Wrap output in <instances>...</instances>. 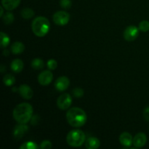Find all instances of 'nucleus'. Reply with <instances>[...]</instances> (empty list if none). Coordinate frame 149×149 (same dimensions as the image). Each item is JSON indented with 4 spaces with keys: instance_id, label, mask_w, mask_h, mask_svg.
<instances>
[{
    "instance_id": "obj_1",
    "label": "nucleus",
    "mask_w": 149,
    "mask_h": 149,
    "mask_svg": "<svg viewBox=\"0 0 149 149\" xmlns=\"http://www.w3.org/2000/svg\"><path fill=\"white\" fill-rule=\"evenodd\" d=\"M13 118L18 124H27L33 116V107L28 103H22L13 110Z\"/></svg>"
},
{
    "instance_id": "obj_2",
    "label": "nucleus",
    "mask_w": 149,
    "mask_h": 149,
    "mask_svg": "<svg viewBox=\"0 0 149 149\" xmlns=\"http://www.w3.org/2000/svg\"><path fill=\"white\" fill-rule=\"evenodd\" d=\"M68 123L74 127H80L85 125L87 116L83 109L78 107L70 109L66 113Z\"/></svg>"
},
{
    "instance_id": "obj_3",
    "label": "nucleus",
    "mask_w": 149,
    "mask_h": 149,
    "mask_svg": "<svg viewBox=\"0 0 149 149\" xmlns=\"http://www.w3.org/2000/svg\"><path fill=\"white\" fill-rule=\"evenodd\" d=\"M33 33L39 37L46 36L50 29V23L47 17L39 16L33 20L31 24Z\"/></svg>"
},
{
    "instance_id": "obj_4",
    "label": "nucleus",
    "mask_w": 149,
    "mask_h": 149,
    "mask_svg": "<svg viewBox=\"0 0 149 149\" xmlns=\"http://www.w3.org/2000/svg\"><path fill=\"white\" fill-rule=\"evenodd\" d=\"M85 134L80 130H74L68 132L66 137L67 143L71 147H80L85 143Z\"/></svg>"
},
{
    "instance_id": "obj_5",
    "label": "nucleus",
    "mask_w": 149,
    "mask_h": 149,
    "mask_svg": "<svg viewBox=\"0 0 149 149\" xmlns=\"http://www.w3.org/2000/svg\"><path fill=\"white\" fill-rule=\"evenodd\" d=\"M52 19L57 26H63L68 23L70 20V15L65 11H58L54 14Z\"/></svg>"
},
{
    "instance_id": "obj_6",
    "label": "nucleus",
    "mask_w": 149,
    "mask_h": 149,
    "mask_svg": "<svg viewBox=\"0 0 149 149\" xmlns=\"http://www.w3.org/2000/svg\"><path fill=\"white\" fill-rule=\"evenodd\" d=\"M72 103V98L68 93H63L57 100V106L61 110H67Z\"/></svg>"
},
{
    "instance_id": "obj_7",
    "label": "nucleus",
    "mask_w": 149,
    "mask_h": 149,
    "mask_svg": "<svg viewBox=\"0 0 149 149\" xmlns=\"http://www.w3.org/2000/svg\"><path fill=\"white\" fill-rule=\"evenodd\" d=\"M139 29L135 26H130L126 28L123 33L125 39L128 42H132L138 38L139 35Z\"/></svg>"
},
{
    "instance_id": "obj_8",
    "label": "nucleus",
    "mask_w": 149,
    "mask_h": 149,
    "mask_svg": "<svg viewBox=\"0 0 149 149\" xmlns=\"http://www.w3.org/2000/svg\"><path fill=\"white\" fill-rule=\"evenodd\" d=\"M53 79V74L50 70H46L39 74L38 77V81L42 86H47L52 82Z\"/></svg>"
},
{
    "instance_id": "obj_9",
    "label": "nucleus",
    "mask_w": 149,
    "mask_h": 149,
    "mask_svg": "<svg viewBox=\"0 0 149 149\" xmlns=\"http://www.w3.org/2000/svg\"><path fill=\"white\" fill-rule=\"evenodd\" d=\"M29 127L26 125V124H19L18 125H16L13 130V137L16 140L21 139L25 134L29 131Z\"/></svg>"
},
{
    "instance_id": "obj_10",
    "label": "nucleus",
    "mask_w": 149,
    "mask_h": 149,
    "mask_svg": "<svg viewBox=\"0 0 149 149\" xmlns=\"http://www.w3.org/2000/svg\"><path fill=\"white\" fill-rule=\"evenodd\" d=\"M70 84V80L66 77H61L57 79L55 82V87L57 90L63 92L68 88Z\"/></svg>"
},
{
    "instance_id": "obj_11",
    "label": "nucleus",
    "mask_w": 149,
    "mask_h": 149,
    "mask_svg": "<svg viewBox=\"0 0 149 149\" xmlns=\"http://www.w3.org/2000/svg\"><path fill=\"white\" fill-rule=\"evenodd\" d=\"M18 93L20 96L26 100H29L33 95V90L27 84H21L18 87Z\"/></svg>"
},
{
    "instance_id": "obj_12",
    "label": "nucleus",
    "mask_w": 149,
    "mask_h": 149,
    "mask_svg": "<svg viewBox=\"0 0 149 149\" xmlns=\"http://www.w3.org/2000/svg\"><path fill=\"white\" fill-rule=\"evenodd\" d=\"M147 137L143 132H139L133 138V145L135 148H142L146 144Z\"/></svg>"
},
{
    "instance_id": "obj_13",
    "label": "nucleus",
    "mask_w": 149,
    "mask_h": 149,
    "mask_svg": "<svg viewBox=\"0 0 149 149\" xmlns=\"http://www.w3.org/2000/svg\"><path fill=\"white\" fill-rule=\"evenodd\" d=\"M119 141L125 147H130L133 145V137L129 132H122L119 136Z\"/></svg>"
},
{
    "instance_id": "obj_14",
    "label": "nucleus",
    "mask_w": 149,
    "mask_h": 149,
    "mask_svg": "<svg viewBox=\"0 0 149 149\" xmlns=\"http://www.w3.org/2000/svg\"><path fill=\"white\" fill-rule=\"evenodd\" d=\"M20 0H1V5L4 10L11 11L19 6Z\"/></svg>"
},
{
    "instance_id": "obj_15",
    "label": "nucleus",
    "mask_w": 149,
    "mask_h": 149,
    "mask_svg": "<svg viewBox=\"0 0 149 149\" xmlns=\"http://www.w3.org/2000/svg\"><path fill=\"white\" fill-rule=\"evenodd\" d=\"M100 141L95 137H90L85 141V146L88 149H96L100 147Z\"/></svg>"
},
{
    "instance_id": "obj_16",
    "label": "nucleus",
    "mask_w": 149,
    "mask_h": 149,
    "mask_svg": "<svg viewBox=\"0 0 149 149\" xmlns=\"http://www.w3.org/2000/svg\"><path fill=\"white\" fill-rule=\"evenodd\" d=\"M24 64L23 62L20 59H15L12 61L10 64V68L11 70L15 73H20L23 71Z\"/></svg>"
},
{
    "instance_id": "obj_17",
    "label": "nucleus",
    "mask_w": 149,
    "mask_h": 149,
    "mask_svg": "<svg viewBox=\"0 0 149 149\" xmlns=\"http://www.w3.org/2000/svg\"><path fill=\"white\" fill-rule=\"evenodd\" d=\"M25 46L22 42H16L12 45L11 46V51L15 55H18L21 54L22 52H24Z\"/></svg>"
},
{
    "instance_id": "obj_18",
    "label": "nucleus",
    "mask_w": 149,
    "mask_h": 149,
    "mask_svg": "<svg viewBox=\"0 0 149 149\" xmlns=\"http://www.w3.org/2000/svg\"><path fill=\"white\" fill-rule=\"evenodd\" d=\"M3 82L7 87H11L15 83V78L14 76L11 74H7L4 76L3 78Z\"/></svg>"
},
{
    "instance_id": "obj_19",
    "label": "nucleus",
    "mask_w": 149,
    "mask_h": 149,
    "mask_svg": "<svg viewBox=\"0 0 149 149\" xmlns=\"http://www.w3.org/2000/svg\"><path fill=\"white\" fill-rule=\"evenodd\" d=\"M45 66V63L40 58H35L31 61V67L35 70H41Z\"/></svg>"
},
{
    "instance_id": "obj_20",
    "label": "nucleus",
    "mask_w": 149,
    "mask_h": 149,
    "mask_svg": "<svg viewBox=\"0 0 149 149\" xmlns=\"http://www.w3.org/2000/svg\"><path fill=\"white\" fill-rule=\"evenodd\" d=\"M20 14H21L22 17H23V18L31 19V17H33V16H34L35 13H34V11L32 10V9L25 8V9H23V10H22Z\"/></svg>"
},
{
    "instance_id": "obj_21",
    "label": "nucleus",
    "mask_w": 149,
    "mask_h": 149,
    "mask_svg": "<svg viewBox=\"0 0 149 149\" xmlns=\"http://www.w3.org/2000/svg\"><path fill=\"white\" fill-rule=\"evenodd\" d=\"M1 43H0V47L1 48H5L6 47H7L9 45L10 42V39L9 38V36L6 34L5 33L1 31Z\"/></svg>"
},
{
    "instance_id": "obj_22",
    "label": "nucleus",
    "mask_w": 149,
    "mask_h": 149,
    "mask_svg": "<svg viewBox=\"0 0 149 149\" xmlns=\"http://www.w3.org/2000/svg\"><path fill=\"white\" fill-rule=\"evenodd\" d=\"M1 17H2V20L3 21H4V23L6 25L11 24V23L14 21V15H13V13H10V12L7 13Z\"/></svg>"
},
{
    "instance_id": "obj_23",
    "label": "nucleus",
    "mask_w": 149,
    "mask_h": 149,
    "mask_svg": "<svg viewBox=\"0 0 149 149\" xmlns=\"http://www.w3.org/2000/svg\"><path fill=\"white\" fill-rule=\"evenodd\" d=\"M39 146L37 144L32 141H28L24 143L20 146V149H38Z\"/></svg>"
},
{
    "instance_id": "obj_24",
    "label": "nucleus",
    "mask_w": 149,
    "mask_h": 149,
    "mask_svg": "<svg viewBox=\"0 0 149 149\" xmlns=\"http://www.w3.org/2000/svg\"><path fill=\"white\" fill-rule=\"evenodd\" d=\"M139 30L142 32H147L149 31V21L148 20H142L139 23Z\"/></svg>"
},
{
    "instance_id": "obj_25",
    "label": "nucleus",
    "mask_w": 149,
    "mask_h": 149,
    "mask_svg": "<svg viewBox=\"0 0 149 149\" xmlns=\"http://www.w3.org/2000/svg\"><path fill=\"white\" fill-rule=\"evenodd\" d=\"M72 93L74 97H77V98H79V97H83V95H84V90H83V89L77 87V88H75L73 90Z\"/></svg>"
},
{
    "instance_id": "obj_26",
    "label": "nucleus",
    "mask_w": 149,
    "mask_h": 149,
    "mask_svg": "<svg viewBox=\"0 0 149 149\" xmlns=\"http://www.w3.org/2000/svg\"><path fill=\"white\" fill-rule=\"evenodd\" d=\"M60 4H61V7L63 9L68 10V9L71 8V5H72V2H71V0H61Z\"/></svg>"
},
{
    "instance_id": "obj_27",
    "label": "nucleus",
    "mask_w": 149,
    "mask_h": 149,
    "mask_svg": "<svg viewBox=\"0 0 149 149\" xmlns=\"http://www.w3.org/2000/svg\"><path fill=\"white\" fill-rule=\"evenodd\" d=\"M47 65L49 70H55L56 68L58 67V63L54 59H50L47 61Z\"/></svg>"
},
{
    "instance_id": "obj_28",
    "label": "nucleus",
    "mask_w": 149,
    "mask_h": 149,
    "mask_svg": "<svg viewBox=\"0 0 149 149\" xmlns=\"http://www.w3.org/2000/svg\"><path fill=\"white\" fill-rule=\"evenodd\" d=\"M52 147V143L49 141H43L40 144V148L42 149H49Z\"/></svg>"
},
{
    "instance_id": "obj_29",
    "label": "nucleus",
    "mask_w": 149,
    "mask_h": 149,
    "mask_svg": "<svg viewBox=\"0 0 149 149\" xmlns=\"http://www.w3.org/2000/svg\"><path fill=\"white\" fill-rule=\"evenodd\" d=\"M143 115L144 119L146 121H147V122H149V106H146L144 109Z\"/></svg>"
},
{
    "instance_id": "obj_30",
    "label": "nucleus",
    "mask_w": 149,
    "mask_h": 149,
    "mask_svg": "<svg viewBox=\"0 0 149 149\" xmlns=\"http://www.w3.org/2000/svg\"><path fill=\"white\" fill-rule=\"evenodd\" d=\"M39 122V116L38 115H35V116H32L31 119V124L32 125H36L38 122Z\"/></svg>"
},
{
    "instance_id": "obj_31",
    "label": "nucleus",
    "mask_w": 149,
    "mask_h": 149,
    "mask_svg": "<svg viewBox=\"0 0 149 149\" xmlns=\"http://www.w3.org/2000/svg\"><path fill=\"white\" fill-rule=\"evenodd\" d=\"M3 55H4V56H9V55H10V51L8 50V49H4V50H3Z\"/></svg>"
},
{
    "instance_id": "obj_32",
    "label": "nucleus",
    "mask_w": 149,
    "mask_h": 149,
    "mask_svg": "<svg viewBox=\"0 0 149 149\" xmlns=\"http://www.w3.org/2000/svg\"><path fill=\"white\" fill-rule=\"evenodd\" d=\"M6 71V67L4 66V65H1V68H0V71L1 73H4V71Z\"/></svg>"
},
{
    "instance_id": "obj_33",
    "label": "nucleus",
    "mask_w": 149,
    "mask_h": 149,
    "mask_svg": "<svg viewBox=\"0 0 149 149\" xmlns=\"http://www.w3.org/2000/svg\"><path fill=\"white\" fill-rule=\"evenodd\" d=\"M4 7L1 6V7H0V10H1V13H0V17H2L3 15H4Z\"/></svg>"
}]
</instances>
